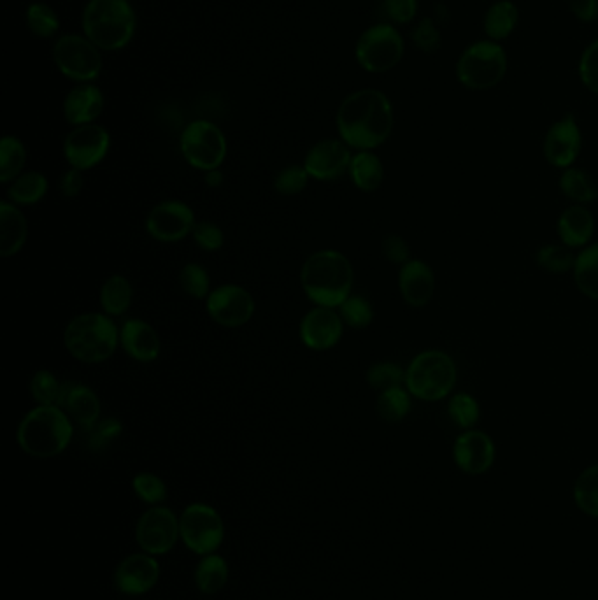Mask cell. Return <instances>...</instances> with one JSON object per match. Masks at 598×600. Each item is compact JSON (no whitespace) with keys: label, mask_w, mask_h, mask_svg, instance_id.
<instances>
[{"label":"cell","mask_w":598,"mask_h":600,"mask_svg":"<svg viewBox=\"0 0 598 600\" xmlns=\"http://www.w3.org/2000/svg\"><path fill=\"white\" fill-rule=\"evenodd\" d=\"M120 346L132 360L141 364L155 362L162 351L157 330L139 318H130L123 323L120 329Z\"/></svg>","instance_id":"obj_22"},{"label":"cell","mask_w":598,"mask_h":600,"mask_svg":"<svg viewBox=\"0 0 598 600\" xmlns=\"http://www.w3.org/2000/svg\"><path fill=\"white\" fill-rule=\"evenodd\" d=\"M544 157L549 165L556 169H569L574 165L583 150V134L579 129L576 116L565 115L553 123L544 137Z\"/></svg>","instance_id":"obj_16"},{"label":"cell","mask_w":598,"mask_h":600,"mask_svg":"<svg viewBox=\"0 0 598 600\" xmlns=\"http://www.w3.org/2000/svg\"><path fill=\"white\" fill-rule=\"evenodd\" d=\"M132 488L139 499L151 506H157L167 499V486H165L164 479L158 478L157 474H153V472L136 474V478L132 479Z\"/></svg>","instance_id":"obj_45"},{"label":"cell","mask_w":598,"mask_h":600,"mask_svg":"<svg viewBox=\"0 0 598 600\" xmlns=\"http://www.w3.org/2000/svg\"><path fill=\"white\" fill-rule=\"evenodd\" d=\"M311 176L307 174L304 165H288L283 171L278 172V176L274 179V188L276 192L286 197H293L306 190Z\"/></svg>","instance_id":"obj_47"},{"label":"cell","mask_w":598,"mask_h":600,"mask_svg":"<svg viewBox=\"0 0 598 600\" xmlns=\"http://www.w3.org/2000/svg\"><path fill=\"white\" fill-rule=\"evenodd\" d=\"M381 253L390 264L406 265L409 260H413L411 258V248H409L406 239L397 236V234H390V236L383 239Z\"/></svg>","instance_id":"obj_51"},{"label":"cell","mask_w":598,"mask_h":600,"mask_svg":"<svg viewBox=\"0 0 598 600\" xmlns=\"http://www.w3.org/2000/svg\"><path fill=\"white\" fill-rule=\"evenodd\" d=\"M520 23V9L511 0H497L488 8L485 15V32L490 41L500 43L513 36Z\"/></svg>","instance_id":"obj_28"},{"label":"cell","mask_w":598,"mask_h":600,"mask_svg":"<svg viewBox=\"0 0 598 600\" xmlns=\"http://www.w3.org/2000/svg\"><path fill=\"white\" fill-rule=\"evenodd\" d=\"M123 434V425L118 418L99 420L93 429L88 430V448L100 453L116 443Z\"/></svg>","instance_id":"obj_46"},{"label":"cell","mask_w":598,"mask_h":600,"mask_svg":"<svg viewBox=\"0 0 598 600\" xmlns=\"http://www.w3.org/2000/svg\"><path fill=\"white\" fill-rule=\"evenodd\" d=\"M64 392V385L51 371L41 369L30 379V393L37 406H58Z\"/></svg>","instance_id":"obj_39"},{"label":"cell","mask_w":598,"mask_h":600,"mask_svg":"<svg viewBox=\"0 0 598 600\" xmlns=\"http://www.w3.org/2000/svg\"><path fill=\"white\" fill-rule=\"evenodd\" d=\"M85 186V178H83V171L78 169H69L64 172V176L60 178V192L64 195L65 199H74L78 197L81 190Z\"/></svg>","instance_id":"obj_53"},{"label":"cell","mask_w":598,"mask_h":600,"mask_svg":"<svg viewBox=\"0 0 598 600\" xmlns=\"http://www.w3.org/2000/svg\"><path fill=\"white\" fill-rule=\"evenodd\" d=\"M111 148V136L99 123L79 125L67 134L64 141V157L72 169L90 171L107 157Z\"/></svg>","instance_id":"obj_12"},{"label":"cell","mask_w":598,"mask_h":600,"mask_svg":"<svg viewBox=\"0 0 598 600\" xmlns=\"http://www.w3.org/2000/svg\"><path fill=\"white\" fill-rule=\"evenodd\" d=\"M193 209L181 200H164L146 216V232L158 243H178L195 227Z\"/></svg>","instance_id":"obj_15"},{"label":"cell","mask_w":598,"mask_h":600,"mask_svg":"<svg viewBox=\"0 0 598 600\" xmlns=\"http://www.w3.org/2000/svg\"><path fill=\"white\" fill-rule=\"evenodd\" d=\"M179 534L188 550L197 555H211L220 548L225 537V523L216 509L195 502L179 516Z\"/></svg>","instance_id":"obj_11"},{"label":"cell","mask_w":598,"mask_h":600,"mask_svg":"<svg viewBox=\"0 0 598 600\" xmlns=\"http://www.w3.org/2000/svg\"><path fill=\"white\" fill-rule=\"evenodd\" d=\"M355 283L349 258L337 250H321L307 258L300 271V285L314 306L339 309Z\"/></svg>","instance_id":"obj_2"},{"label":"cell","mask_w":598,"mask_h":600,"mask_svg":"<svg viewBox=\"0 0 598 600\" xmlns=\"http://www.w3.org/2000/svg\"><path fill=\"white\" fill-rule=\"evenodd\" d=\"M160 578V564L153 555L134 553L123 558L114 572V585L118 592L129 597H139L150 592Z\"/></svg>","instance_id":"obj_20"},{"label":"cell","mask_w":598,"mask_h":600,"mask_svg":"<svg viewBox=\"0 0 598 600\" xmlns=\"http://www.w3.org/2000/svg\"><path fill=\"white\" fill-rule=\"evenodd\" d=\"M574 281L584 297L598 300V243L586 246L576 257Z\"/></svg>","instance_id":"obj_33"},{"label":"cell","mask_w":598,"mask_h":600,"mask_svg":"<svg viewBox=\"0 0 598 600\" xmlns=\"http://www.w3.org/2000/svg\"><path fill=\"white\" fill-rule=\"evenodd\" d=\"M349 176L353 185L360 192L372 193L379 190L385 179V167L381 158L372 151H358L351 158L349 164Z\"/></svg>","instance_id":"obj_27"},{"label":"cell","mask_w":598,"mask_h":600,"mask_svg":"<svg viewBox=\"0 0 598 600\" xmlns=\"http://www.w3.org/2000/svg\"><path fill=\"white\" fill-rule=\"evenodd\" d=\"M48 190L50 181L43 172L25 171L9 185L8 199L18 208L36 206L46 197Z\"/></svg>","instance_id":"obj_29"},{"label":"cell","mask_w":598,"mask_h":600,"mask_svg":"<svg viewBox=\"0 0 598 600\" xmlns=\"http://www.w3.org/2000/svg\"><path fill=\"white\" fill-rule=\"evenodd\" d=\"M399 290L402 299L411 308H425L434 297L435 276L432 267L413 258L400 267Z\"/></svg>","instance_id":"obj_21"},{"label":"cell","mask_w":598,"mask_h":600,"mask_svg":"<svg viewBox=\"0 0 598 600\" xmlns=\"http://www.w3.org/2000/svg\"><path fill=\"white\" fill-rule=\"evenodd\" d=\"M179 285L193 299L206 300L211 293V276L200 264H186L179 271Z\"/></svg>","instance_id":"obj_42"},{"label":"cell","mask_w":598,"mask_h":600,"mask_svg":"<svg viewBox=\"0 0 598 600\" xmlns=\"http://www.w3.org/2000/svg\"><path fill=\"white\" fill-rule=\"evenodd\" d=\"M81 23L99 50H123L136 36L137 16L129 0H90Z\"/></svg>","instance_id":"obj_4"},{"label":"cell","mask_w":598,"mask_h":600,"mask_svg":"<svg viewBox=\"0 0 598 600\" xmlns=\"http://www.w3.org/2000/svg\"><path fill=\"white\" fill-rule=\"evenodd\" d=\"M576 257L572 248L565 244H546L535 253V262L549 274H565L570 269L574 271Z\"/></svg>","instance_id":"obj_37"},{"label":"cell","mask_w":598,"mask_h":600,"mask_svg":"<svg viewBox=\"0 0 598 600\" xmlns=\"http://www.w3.org/2000/svg\"><path fill=\"white\" fill-rule=\"evenodd\" d=\"M351 151L342 139H323L307 151L304 167L316 181H334L349 171Z\"/></svg>","instance_id":"obj_19"},{"label":"cell","mask_w":598,"mask_h":600,"mask_svg":"<svg viewBox=\"0 0 598 600\" xmlns=\"http://www.w3.org/2000/svg\"><path fill=\"white\" fill-rule=\"evenodd\" d=\"M53 62L65 78L76 83H92L102 72V55L86 36L65 34L53 44Z\"/></svg>","instance_id":"obj_10"},{"label":"cell","mask_w":598,"mask_h":600,"mask_svg":"<svg viewBox=\"0 0 598 600\" xmlns=\"http://www.w3.org/2000/svg\"><path fill=\"white\" fill-rule=\"evenodd\" d=\"M179 150L193 169L216 171L227 158V137L213 122L197 120L186 125L179 139Z\"/></svg>","instance_id":"obj_9"},{"label":"cell","mask_w":598,"mask_h":600,"mask_svg":"<svg viewBox=\"0 0 598 600\" xmlns=\"http://www.w3.org/2000/svg\"><path fill=\"white\" fill-rule=\"evenodd\" d=\"M560 190L567 199L574 200L577 204H591L598 199L597 181L593 179L590 172L576 167H569L560 176Z\"/></svg>","instance_id":"obj_31"},{"label":"cell","mask_w":598,"mask_h":600,"mask_svg":"<svg viewBox=\"0 0 598 600\" xmlns=\"http://www.w3.org/2000/svg\"><path fill=\"white\" fill-rule=\"evenodd\" d=\"M567 6L577 22L593 23L598 20V0H567Z\"/></svg>","instance_id":"obj_52"},{"label":"cell","mask_w":598,"mask_h":600,"mask_svg":"<svg viewBox=\"0 0 598 600\" xmlns=\"http://www.w3.org/2000/svg\"><path fill=\"white\" fill-rule=\"evenodd\" d=\"M206 309L213 322L227 329H237L250 322L257 304L246 288L228 283L211 290L206 299Z\"/></svg>","instance_id":"obj_13"},{"label":"cell","mask_w":598,"mask_h":600,"mask_svg":"<svg viewBox=\"0 0 598 600\" xmlns=\"http://www.w3.org/2000/svg\"><path fill=\"white\" fill-rule=\"evenodd\" d=\"M579 79L591 93L598 95V39L586 46L577 65Z\"/></svg>","instance_id":"obj_48"},{"label":"cell","mask_w":598,"mask_h":600,"mask_svg":"<svg viewBox=\"0 0 598 600\" xmlns=\"http://www.w3.org/2000/svg\"><path fill=\"white\" fill-rule=\"evenodd\" d=\"M572 493L579 511L598 518V465H591L577 476Z\"/></svg>","instance_id":"obj_36"},{"label":"cell","mask_w":598,"mask_h":600,"mask_svg":"<svg viewBox=\"0 0 598 600\" xmlns=\"http://www.w3.org/2000/svg\"><path fill=\"white\" fill-rule=\"evenodd\" d=\"M65 350L83 364H102L120 346V329L106 313H83L67 323Z\"/></svg>","instance_id":"obj_5"},{"label":"cell","mask_w":598,"mask_h":600,"mask_svg":"<svg viewBox=\"0 0 598 600\" xmlns=\"http://www.w3.org/2000/svg\"><path fill=\"white\" fill-rule=\"evenodd\" d=\"M449 418L453 420L455 425H458L460 429L470 430L477 422H479V416H481V409L477 400L470 395V393L460 392L455 393L448 404Z\"/></svg>","instance_id":"obj_41"},{"label":"cell","mask_w":598,"mask_h":600,"mask_svg":"<svg viewBox=\"0 0 598 600\" xmlns=\"http://www.w3.org/2000/svg\"><path fill=\"white\" fill-rule=\"evenodd\" d=\"M27 164V148L15 136H4L0 141V183L11 185Z\"/></svg>","instance_id":"obj_34"},{"label":"cell","mask_w":598,"mask_h":600,"mask_svg":"<svg viewBox=\"0 0 598 600\" xmlns=\"http://www.w3.org/2000/svg\"><path fill=\"white\" fill-rule=\"evenodd\" d=\"M29 237V222L18 208L9 200L0 202V255L4 258L15 257Z\"/></svg>","instance_id":"obj_25"},{"label":"cell","mask_w":598,"mask_h":600,"mask_svg":"<svg viewBox=\"0 0 598 600\" xmlns=\"http://www.w3.org/2000/svg\"><path fill=\"white\" fill-rule=\"evenodd\" d=\"M204 181H206L207 186L218 188V186H221V183H223V174H221L220 169L206 172V174H204Z\"/></svg>","instance_id":"obj_55"},{"label":"cell","mask_w":598,"mask_h":600,"mask_svg":"<svg viewBox=\"0 0 598 600\" xmlns=\"http://www.w3.org/2000/svg\"><path fill=\"white\" fill-rule=\"evenodd\" d=\"M458 371L446 351H421L406 369V388L414 399L439 402L453 392Z\"/></svg>","instance_id":"obj_6"},{"label":"cell","mask_w":598,"mask_h":600,"mask_svg":"<svg viewBox=\"0 0 598 600\" xmlns=\"http://www.w3.org/2000/svg\"><path fill=\"white\" fill-rule=\"evenodd\" d=\"M104 111V93L92 83H79L65 95L64 116L74 127L95 123Z\"/></svg>","instance_id":"obj_24"},{"label":"cell","mask_w":598,"mask_h":600,"mask_svg":"<svg viewBox=\"0 0 598 600\" xmlns=\"http://www.w3.org/2000/svg\"><path fill=\"white\" fill-rule=\"evenodd\" d=\"M558 237L569 248H583L595 234V218L581 204L565 209L556 223Z\"/></svg>","instance_id":"obj_26"},{"label":"cell","mask_w":598,"mask_h":600,"mask_svg":"<svg viewBox=\"0 0 598 600\" xmlns=\"http://www.w3.org/2000/svg\"><path fill=\"white\" fill-rule=\"evenodd\" d=\"M339 315L351 329H367L374 322V308L362 295H349L339 306Z\"/></svg>","instance_id":"obj_40"},{"label":"cell","mask_w":598,"mask_h":600,"mask_svg":"<svg viewBox=\"0 0 598 600\" xmlns=\"http://www.w3.org/2000/svg\"><path fill=\"white\" fill-rule=\"evenodd\" d=\"M411 397L413 395L409 393V390L402 386H395V388H388L385 392H379L378 400H376V413L383 422H402L413 408Z\"/></svg>","instance_id":"obj_35"},{"label":"cell","mask_w":598,"mask_h":600,"mask_svg":"<svg viewBox=\"0 0 598 600\" xmlns=\"http://www.w3.org/2000/svg\"><path fill=\"white\" fill-rule=\"evenodd\" d=\"M434 13L435 23H437L439 27H446V25L449 23V20H451V13H449L448 6H446V4H442V2H439V4H435Z\"/></svg>","instance_id":"obj_54"},{"label":"cell","mask_w":598,"mask_h":600,"mask_svg":"<svg viewBox=\"0 0 598 600\" xmlns=\"http://www.w3.org/2000/svg\"><path fill=\"white\" fill-rule=\"evenodd\" d=\"M192 236L200 250L204 251H218L225 244L223 230H221L220 225L213 222L195 223Z\"/></svg>","instance_id":"obj_50"},{"label":"cell","mask_w":598,"mask_h":600,"mask_svg":"<svg viewBox=\"0 0 598 600\" xmlns=\"http://www.w3.org/2000/svg\"><path fill=\"white\" fill-rule=\"evenodd\" d=\"M365 378H367V383L371 385V388L378 390V392H385L388 388L406 385V371L400 365L393 364V362H378V364L371 365L369 371L365 374Z\"/></svg>","instance_id":"obj_43"},{"label":"cell","mask_w":598,"mask_h":600,"mask_svg":"<svg viewBox=\"0 0 598 600\" xmlns=\"http://www.w3.org/2000/svg\"><path fill=\"white\" fill-rule=\"evenodd\" d=\"M418 0H381V11L397 25H407L418 15Z\"/></svg>","instance_id":"obj_49"},{"label":"cell","mask_w":598,"mask_h":600,"mask_svg":"<svg viewBox=\"0 0 598 600\" xmlns=\"http://www.w3.org/2000/svg\"><path fill=\"white\" fill-rule=\"evenodd\" d=\"M228 581V564L220 555H206L195 567V585L200 592L214 595L220 592Z\"/></svg>","instance_id":"obj_32"},{"label":"cell","mask_w":598,"mask_h":600,"mask_svg":"<svg viewBox=\"0 0 598 600\" xmlns=\"http://www.w3.org/2000/svg\"><path fill=\"white\" fill-rule=\"evenodd\" d=\"M300 341L313 351H328L341 343L344 322L332 308L314 306L300 322Z\"/></svg>","instance_id":"obj_18"},{"label":"cell","mask_w":598,"mask_h":600,"mask_svg":"<svg viewBox=\"0 0 598 600\" xmlns=\"http://www.w3.org/2000/svg\"><path fill=\"white\" fill-rule=\"evenodd\" d=\"M58 406L86 432L97 425L102 411L99 395L83 383H65Z\"/></svg>","instance_id":"obj_23"},{"label":"cell","mask_w":598,"mask_h":600,"mask_svg":"<svg viewBox=\"0 0 598 600\" xmlns=\"http://www.w3.org/2000/svg\"><path fill=\"white\" fill-rule=\"evenodd\" d=\"M179 534V518L165 506H153L137 522L136 541L148 555H165L176 546Z\"/></svg>","instance_id":"obj_14"},{"label":"cell","mask_w":598,"mask_h":600,"mask_svg":"<svg viewBox=\"0 0 598 600\" xmlns=\"http://www.w3.org/2000/svg\"><path fill=\"white\" fill-rule=\"evenodd\" d=\"M25 16L30 32L41 39H51L60 29L57 11L44 2H32Z\"/></svg>","instance_id":"obj_38"},{"label":"cell","mask_w":598,"mask_h":600,"mask_svg":"<svg viewBox=\"0 0 598 600\" xmlns=\"http://www.w3.org/2000/svg\"><path fill=\"white\" fill-rule=\"evenodd\" d=\"M134 300V288L122 274H113L100 288V306L107 316H122L129 311Z\"/></svg>","instance_id":"obj_30"},{"label":"cell","mask_w":598,"mask_h":600,"mask_svg":"<svg viewBox=\"0 0 598 600\" xmlns=\"http://www.w3.org/2000/svg\"><path fill=\"white\" fill-rule=\"evenodd\" d=\"M411 41L414 46L425 53V55H434L441 50L442 32L441 27L435 23L434 18H423L414 25L411 30Z\"/></svg>","instance_id":"obj_44"},{"label":"cell","mask_w":598,"mask_h":600,"mask_svg":"<svg viewBox=\"0 0 598 600\" xmlns=\"http://www.w3.org/2000/svg\"><path fill=\"white\" fill-rule=\"evenodd\" d=\"M395 115L392 100L376 88L349 93L337 111V130L349 148L372 151L392 136Z\"/></svg>","instance_id":"obj_1"},{"label":"cell","mask_w":598,"mask_h":600,"mask_svg":"<svg viewBox=\"0 0 598 600\" xmlns=\"http://www.w3.org/2000/svg\"><path fill=\"white\" fill-rule=\"evenodd\" d=\"M406 51L404 37L392 23H378L358 37L355 57L358 65L371 74L392 71L402 62Z\"/></svg>","instance_id":"obj_8"},{"label":"cell","mask_w":598,"mask_h":600,"mask_svg":"<svg viewBox=\"0 0 598 600\" xmlns=\"http://www.w3.org/2000/svg\"><path fill=\"white\" fill-rule=\"evenodd\" d=\"M74 437V422L60 406H36L23 416L16 441L29 457L46 460L62 455Z\"/></svg>","instance_id":"obj_3"},{"label":"cell","mask_w":598,"mask_h":600,"mask_svg":"<svg viewBox=\"0 0 598 600\" xmlns=\"http://www.w3.org/2000/svg\"><path fill=\"white\" fill-rule=\"evenodd\" d=\"M495 455V443L483 430H465L453 444L456 467L469 476H481L490 471Z\"/></svg>","instance_id":"obj_17"},{"label":"cell","mask_w":598,"mask_h":600,"mask_svg":"<svg viewBox=\"0 0 598 600\" xmlns=\"http://www.w3.org/2000/svg\"><path fill=\"white\" fill-rule=\"evenodd\" d=\"M507 53L495 41H477L470 44L456 62V78L460 85L472 92L492 90L502 83L507 74Z\"/></svg>","instance_id":"obj_7"}]
</instances>
